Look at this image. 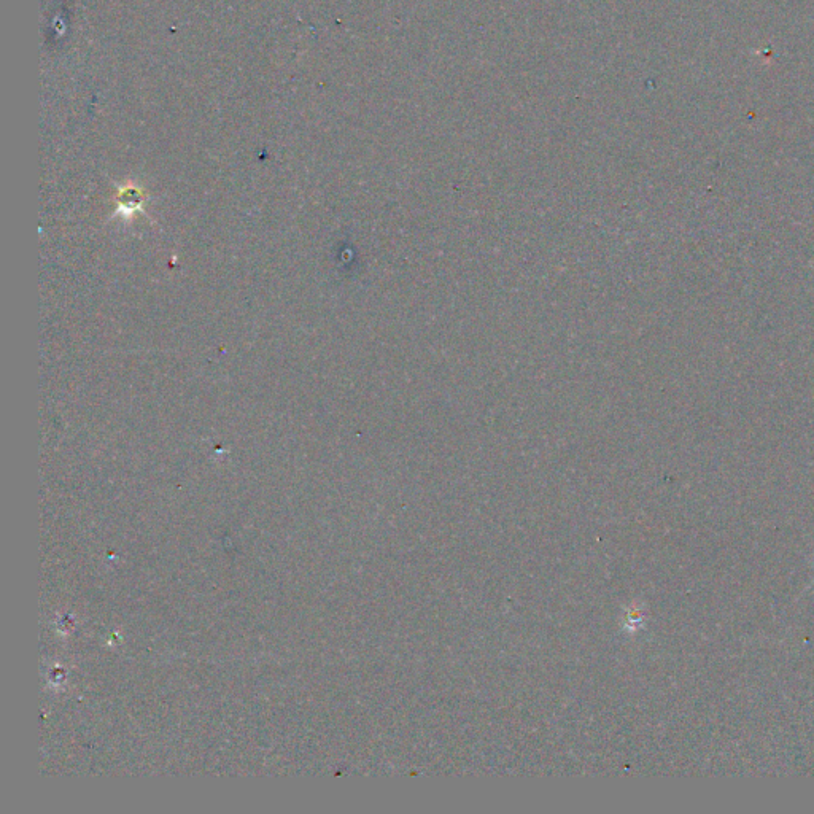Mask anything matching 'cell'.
Segmentation results:
<instances>
[{
  "label": "cell",
  "mask_w": 814,
  "mask_h": 814,
  "mask_svg": "<svg viewBox=\"0 0 814 814\" xmlns=\"http://www.w3.org/2000/svg\"><path fill=\"white\" fill-rule=\"evenodd\" d=\"M814 582V581H813Z\"/></svg>",
  "instance_id": "cell-1"
}]
</instances>
